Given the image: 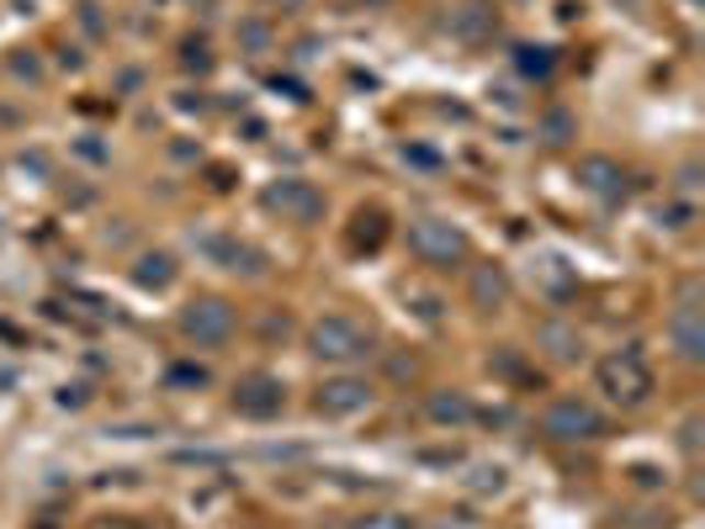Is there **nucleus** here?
Segmentation results:
<instances>
[{"mask_svg": "<svg viewBox=\"0 0 705 529\" xmlns=\"http://www.w3.org/2000/svg\"><path fill=\"white\" fill-rule=\"evenodd\" d=\"M594 386L605 392V403H615V408H642L652 397V371L642 365L637 350H615L594 365Z\"/></svg>", "mask_w": 705, "mask_h": 529, "instance_id": "1", "label": "nucleus"}, {"mask_svg": "<svg viewBox=\"0 0 705 529\" xmlns=\"http://www.w3.org/2000/svg\"><path fill=\"white\" fill-rule=\"evenodd\" d=\"M307 350H313V360H329V365H356L371 354V328H361L345 313H324L307 328Z\"/></svg>", "mask_w": 705, "mask_h": 529, "instance_id": "2", "label": "nucleus"}, {"mask_svg": "<svg viewBox=\"0 0 705 529\" xmlns=\"http://www.w3.org/2000/svg\"><path fill=\"white\" fill-rule=\"evenodd\" d=\"M541 435L552 444H594L605 435V413L589 397H552L541 413Z\"/></svg>", "mask_w": 705, "mask_h": 529, "instance_id": "3", "label": "nucleus"}, {"mask_svg": "<svg viewBox=\"0 0 705 529\" xmlns=\"http://www.w3.org/2000/svg\"><path fill=\"white\" fill-rule=\"evenodd\" d=\"M663 334H669V350L684 365H701L705 360V307H701V281L695 275L679 286V302L669 313V324H663Z\"/></svg>", "mask_w": 705, "mask_h": 529, "instance_id": "4", "label": "nucleus"}, {"mask_svg": "<svg viewBox=\"0 0 705 529\" xmlns=\"http://www.w3.org/2000/svg\"><path fill=\"white\" fill-rule=\"evenodd\" d=\"M234 328H239L234 302H223V296H197V302H186L181 307V334H186V345H197V350L228 345Z\"/></svg>", "mask_w": 705, "mask_h": 529, "instance_id": "5", "label": "nucleus"}, {"mask_svg": "<svg viewBox=\"0 0 705 529\" xmlns=\"http://www.w3.org/2000/svg\"><path fill=\"white\" fill-rule=\"evenodd\" d=\"M409 249L435 270H451V264L467 260V234L451 217H414L409 223Z\"/></svg>", "mask_w": 705, "mask_h": 529, "instance_id": "6", "label": "nucleus"}, {"mask_svg": "<svg viewBox=\"0 0 705 529\" xmlns=\"http://www.w3.org/2000/svg\"><path fill=\"white\" fill-rule=\"evenodd\" d=\"M266 212H277L281 223H298V228H313L318 217H324V191L303 176H281L266 185Z\"/></svg>", "mask_w": 705, "mask_h": 529, "instance_id": "7", "label": "nucleus"}, {"mask_svg": "<svg viewBox=\"0 0 705 529\" xmlns=\"http://www.w3.org/2000/svg\"><path fill=\"white\" fill-rule=\"evenodd\" d=\"M377 403V386L367 376H356V371H339V376H324L318 392H313V408L324 413V418H356V413H367Z\"/></svg>", "mask_w": 705, "mask_h": 529, "instance_id": "8", "label": "nucleus"}, {"mask_svg": "<svg viewBox=\"0 0 705 529\" xmlns=\"http://www.w3.org/2000/svg\"><path fill=\"white\" fill-rule=\"evenodd\" d=\"M281 408H287V386H281L277 376L255 371V376H239V382H234V413H239V418L266 424V418H277Z\"/></svg>", "mask_w": 705, "mask_h": 529, "instance_id": "9", "label": "nucleus"}, {"mask_svg": "<svg viewBox=\"0 0 705 529\" xmlns=\"http://www.w3.org/2000/svg\"><path fill=\"white\" fill-rule=\"evenodd\" d=\"M579 185L589 196H600V202H620L626 196V170L611 154H589V159H579Z\"/></svg>", "mask_w": 705, "mask_h": 529, "instance_id": "10", "label": "nucleus"}, {"mask_svg": "<svg viewBox=\"0 0 705 529\" xmlns=\"http://www.w3.org/2000/svg\"><path fill=\"white\" fill-rule=\"evenodd\" d=\"M467 296H472V307H483V313H499L504 302H510V270L504 264H472L467 270Z\"/></svg>", "mask_w": 705, "mask_h": 529, "instance_id": "11", "label": "nucleus"}, {"mask_svg": "<svg viewBox=\"0 0 705 529\" xmlns=\"http://www.w3.org/2000/svg\"><path fill=\"white\" fill-rule=\"evenodd\" d=\"M425 413H429V424H440V429H467V424L478 418L472 397H467L461 386H435L425 397Z\"/></svg>", "mask_w": 705, "mask_h": 529, "instance_id": "12", "label": "nucleus"}, {"mask_svg": "<svg viewBox=\"0 0 705 529\" xmlns=\"http://www.w3.org/2000/svg\"><path fill=\"white\" fill-rule=\"evenodd\" d=\"M536 345L552 354L557 365H573V360H583V334H579V324H568V318H547V324L536 328Z\"/></svg>", "mask_w": 705, "mask_h": 529, "instance_id": "13", "label": "nucleus"}, {"mask_svg": "<svg viewBox=\"0 0 705 529\" xmlns=\"http://www.w3.org/2000/svg\"><path fill=\"white\" fill-rule=\"evenodd\" d=\"M133 281H138L144 292H165V286L176 281V255H165V249L138 255V260H133Z\"/></svg>", "mask_w": 705, "mask_h": 529, "instance_id": "14", "label": "nucleus"}, {"mask_svg": "<svg viewBox=\"0 0 705 529\" xmlns=\"http://www.w3.org/2000/svg\"><path fill=\"white\" fill-rule=\"evenodd\" d=\"M451 32H457L461 43H483L493 32V11H489V0H467L457 16H451Z\"/></svg>", "mask_w": 705, "mask_h": 529, "instance_id": "15", "label": "nucleus"}, {"mask_svg": "<svg viewBox=\"0 0 705 529\" xmlns=\"http://www.w3.org/2000/svg\"><path fill=\"white\" fill-rule=\"evenodd\" d=\"M350 529H414V519L403 508H367V514H356Z\"/></svg>", "mask_w": 705, "mask_h": 529, "instance_id": "16", "label": "nucleus"}, {"mask_svg": "<svg viewBox=\"0 0 705 529\" xmlns=\"http://www.w3.org/2000/svg\"><path fill=\"white\" fill-rule=\"evenodd\" d=\"M573 133H579V122L568 117V112H547L541 117V144L562 148V144H573Z\"/></svg>", "mask_w": 705, "mask_h": 529, "instance_id": "17", "label": "nucleus"}, {"mask_svg": "<svg viewBox=\"0 0 705 529\" xmlns=\"http://www.w3.org/2000/svg\"><path fill=\"white\" fill-rule=\"evenodd\" d=\"M239 48H249V54H266V48H271V27H266L260 16L239 22Z\"/></svg>", "mask_w": 705, "mask_h": 529, "instance_id": "18", "label": "nucleus"}, {"mask_svg": "<svg viewBox=\"0 0 705 529\" xmlns=\"http://www.w3.org/2000/svg\"><path fill=\"white\" fill-rule=\"evenodd\" d=\"M11 75H16V80H27V86H37V80H43V64H37V54L16 48V54H11Z\"/></svg>", "mask_w": 705, "mask_h": 529, "instance_id": "19", "label": "nucleus"}, {"mask_svg": "<svg viewBox=\"0 0 705 529\" xmlns=\"http://www.w3.org/2000/svg\"><path fill=\"white\" fill-rule=\"evenodd\" d=\"M679 450H684V455L701 450V413H690V418L679 424Z\"/></svg>", "mask_w": 705, "mask_h": 529, "instance_id": "20", "label": "nucleus"}, {"mask_svg": "<svg viewBox=\"0 0 705 529\" xmlns=\"http://www.w3.org/2000/svg\"><path fill=\"white\" fill-rule=\"evenodd\" d=\"M521 69H525V75H547V69H552L547 48H521Z\"/></svg>", "mask_w": 705, "mask_h": 529, "instance_id": "21", "label": "nucleus"}, {"mask_svg": "<svg viewBox=\"0 0 705 529\" xmlns=\"http://www.w3.org/2000/svg\"><path fill=\"white\" fill-rule=\"evenodd\" d=\"M186 64H191V69H208V48H202V43H186Z\"/></svg>", "mask_w": 705, "mask_h": 529, "instance_id": "22", "label": "nucleus"}, {"mask_svg": "<svg viewBox=\"0 0 705 529\" xmlns=\"http://www.w3.org/2000/svg\"><path fill=\"white\" fill-rule=\"evenodd\" d=\"M679 191H701V170H695V165L679 170Z\"/></svg>", "mask_w": 705, "mask_h": 529, "instance_id": "23", "label": "nucleus"}, {"mask_svg": "<svg viewBox=\"0 0 705 529\" xmlns=\"http://www.w3.org/2000/svg\"><path fill=\"white\" fill-rule=\"evenodd\" d=\"M350 5H367V11H377V5H393V0H350Z\"/></svg>", "mask_w": 705, "mask_h": 529, "instance_id": "24", "label": "nucleus"}]
</instances>
